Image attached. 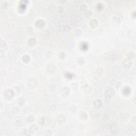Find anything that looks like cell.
I'll return each mask as SVG.
<instances>
[{
    "label": "cell",
    "mask_w": 136,
    "mask_h": 136,
    "mask_svg": "<svg viewBox=\"0 0 136 136\" xmlns=\"http://www.w3.org/2000/svg\"><path fill=\"white\" fill-rule=\"evenodd\" d=\"M115 91L113 88L110 87H106L105 88L104 92V97L105 99H106L108 101H110L112 99V98L113 97Z\"/></svg>",
    "instance_id": "obj_1"
},
{
    "label": "cell",
    "mask_w": 136,
    "mask_h": 136,
    "mask_svg": "<svg viewBox=\"0 0 136 136\" xmlns=\"http://www.w3.org/2000/svg\"><path fill=\"white\" fill-rule=\"evenodd\" d=\"M15 93L13 90L8 89L5 90L3 93V96L7 101H11L15 97Z\"/></svg>",
    "instance_id": "obj_2"
},
{
    "label": "cell",
    "mask_w": 136,
    "mask_h": 136,
    "mask_svg": "<svg viewBox=\"0 0 136 136\" xmlns=\"http://www.w3.org/2000/svg\"><path fill=\"white\" fill-rule=\"evenodd\" d=\"M50 123H51V120L46 116H43L39 119V124L40 125L43 126V127H47L49 125Z\"/></svg>",
    "instance_id": "obj_3"
},
{
    "label": "cell",
    "mask_w": 136,
    "mask_h": 136,
    "mask_svg": "<svg viewBox=\"0 0 136 136\" xmlns=\"http://www.w3.org/2000/svg\"><path fill=\"white\" fill-rule=\"evenodd\" d=\"M38 85V81L36 79H30L27 83V86L29 88H35Z\"/></svg>",
    "instance_id": "obj_4"
},
{
    "label": "cell",
    "mask_w": 136,
    "mask_h": 136,
    "mask_svg": "<svg viewBox=\"0 0 136 136\" xmlns=\"http://www.w3.org/2000/svg\"><path fill=\"white\" fill-rule=\"evenodd\" d=\"M123 17V15L120 12L117 13V14H115L114 16L113 17V21L116 23H121V21L122 20Z\"/></svg>",
    "instance_id": "obj_5"
},
{
    "label": "cell",
    "mask_w": 136,
    "mask_h": 136,
    "mask_svg": "<svg viewBox=\"0 0 136 136\" xmlns=\"http://www.w3.org/2000/svg\"><path fill=\"white\" fill-rule=\"evenodd\" d=\"M93 106L94 107L95 109L99 110L103 106V103H102L101 100H100L99 99H96L95 101H94V102Z\"/></svg>",
    "instance_id": "obj_6"
},
{
    "label": "cell",
    "mask_w": 136,
    "mask_h": 136,
    "mask_svg": "<svg viewBox=\"0 0 136 136\" xmlns=\"http://www.w3.org/2000/svg\"><path fill=\"white\" fill-rule=\"evenodd\" d=\"M66 120H67L66 117L63 114H60L57 117V121L58 123L61 124V125L64 124L66 122Z\"/></svg>",
    "instance_id": "obj_7"
},
{
    "label": "cell",
    "mask_w": 136,
    "mask_h": 136,
    "mask_svg": "<svg viewBox=\"0 0 136 136\" xmlns=\"http://www.w3.org/2000/svg\"><path fill=\"white\" fill-rule=\"evenodd\" d=\"M70 92V91L69 88L64 87L62 88L61 91V94L63 97H67L69 95Z\"/></svg>",
    "instance_id": "obj_8"
},
{
    "label": "cell",
    "mask_w": 136,
    "mask_h": 136,
    "mask_svg": "<svg viewBox=\"0 0 136 136\" xmlns=\"http://www.w3.org/2000/svg\"><path fill=\"white\" fill-rule=\"evenodd\" d=\"M132 64V62L131 59H127L124 61L123 63V67L125 69H129L131 67Z\"/></svg>",
    "instance_id": "obj_9"
},
{
    "label": "cell",
    "mask_w": 136,
    "mask_h": 136,
    "mask_svg": "<svg viewBox=\"0 0 136 136\" xmlns=\"http://www.w3.org/2000/svg\"><path fill=\"white\" fill-rule=\"evenodd\" d=\"M35 26L37 28H43L45 27V23L44 20L39 19L36 22Z\"/></svg>",
    "instance_id": "obj_10"
},
{
    "label": "cell",
    "mask_w": 136,
    "mask_h": 136,
    "mask_svg": "<svg viewBox=\"0 0 136 136\" xmlns=\"http://www.w3.org/2000/svg\"><path fill=\"white\" fill-rule=\"evenodd\" d=\"M89 25L90 26V27L92 28H96L98 26V22L97 20L92 19L89 21Z\"/></svg>",
    "instance_id": "obj_11"
},
{
    "label": "cell",
    "mask_w": 136,
    "mask_h": 136,
    "mask_svg": "<svg viewBox=\"0 0 136 136\" xmlns=\"http://www.w3.org/2000/svg\"><path fill=\"white\" fill-rule=\"evenodd\" d=\"M56 67L52 63H50L47 66V71L50 73H54L56 71Z\"/></svg>",
    "instance_id": "obj_12"
},
{
    "label": "cell",
    "mask_w": 136,
    "mask_h": 136,
    "mask_svg": "<svg viewBox=\"0 0 136 136\" xmlns=\"http://www.w3.org/2000/svg\"><path fill=\"white\" fill-rule=\"evenodd\" d=\"M82 88H83V91L87 94L91 93V91H92L91 87L88 85H87V84H85L83 86V87H82Z\"/></svg>",
    "instance_id": "obj_13"
},
{
    "label": "cell",
    "mask_w": 136,
    "mask_h": 136,
    "mask_svg": "<svg viewBox=\"0 0 136 136\" xmlns=\"http://www.w3.org/2000/svg\"><path fill=\"white\" fill-rule=\"evenodd\" d=\"M37 126L36 125H31L30 127H29V132L30 135H33L37 131Z\"/></svg>",
    "instance_id": "obj_14"
},
{
    "label": "cell",
    "mask_w": 136,
    "mask_h": 136,
    "mask_svg": "<svg viewBox=\"0 0 136 136\" xmlns=\"http://www.w3.org/2000/svg\"><path fill=\"white\" fill-rule=\"evenodd\" d=\"M8 49V46L7 44H6L2 40L1 41V52H4Z\"/></svg>",
    "instance_id": "obj_15"
},
{
    "label": "cell",
    "mask_w": 136,
    "mask_h": 136,
    "mask_svg": "<svg viewBox=\"0 0 136 136\" xmlns=\"http://www.w3.org/2000/svg\"><path fill=\"white\" fill-rule=\"evenodd\" d=\"M37 44V41L34 38H31L28 41V45L29 46H34L36 45Z\"/></svg>",
    "instance_id": "obj_16"
},
{
    "label": "cell",
    "mask_w": 136,
    "mask_h": 136,
    "mask_svg": "<svg viewBox=\"0 0 136 136\" xmlns=\"http://www.w3.org/2000/svg\"><path fill=\"white\" fill-rule=\"evenodd\" d=\"M131 93V89L129 87H125L123 90V93L125 95H129Z\"/></svg>",
    "instance_id": "obj_17"
},
{
    "label": "cell",
    "mask_w": 136,
    "mask_h": 136,
    "mask_svg": "<svg viewBox=\"0 0 136 136\" xmlns=\"http://www.w3.org/2000/svg\"><path fill=\"white\" fill-rule=\"evenodd\" d=\"M23 59V61L25 63H28L29 62L30 60V57H29V56L28 55H25L22 58Z\"/></svg>",
    "instance_id": "obj_18"
},
{
    "label": "cell",
    "mask_w": 136,
    "mask_h": 136,
    "mask_svg": "<svg viewBox=\"0 0 136 136\" xmlns=\"http://www.w3.org/2000/svg\"><path fill=\"white\" fill-rule=\"evenodd\" d=\"M80 117L82 120H86L87 119V114L85 112H81L80 113Z\"/></svg>",
    "instance_id": "obj_19"
},
{
    "label": "cell",
    "mask_w": 136,
    "mask_h": 136,
    "mask_svg": "<svg viewBox=\"0 0 136 136\" xmlns=\"http://www.w3.org/2000/svg\"><path fill=\"white\" fill-rule=\"evenodd\" d=\"M35 121V117H33V115H30L27 118V121L28 122H33V121Z\"/></svg>",
    "instance_id": "obj_20"
},
{
    "label": "cell",
    "mask_w": 136,
    "mask_h": 136,
    "mask_svg": "<svg viewBox=\"0 0 136 136\" xmlns=\"http://www.w3.org/2000/svg\"><path fill=\"white\" fill-rule=\"evenodd\" d=\"M25 99L23 98H21L20 99H19L18 102V105L20 106H23L24 104H25Z\"/></svg>",
    "instance_id": "obj_21"
},
{
    "label": "cell",
    "mask_w": 136,
    "mask_h": 136,
    "mask_svg": "<svg viewBox=\"0 0 136 136\" xmlns=\"http://www.w3.org/2000/svg\"><path fill=\"white\" fill-rule=\"evenodd\" d=\"M92 15V12L90 10H87L85 12V15L86 17L87 18H89L91 17Z\"/></svg>",
    "instance_id": "obj_22"
},
{
    "label": "cell",
    "mask_w": 136,
    "mask_h": 136,
    "mask_svg": "<svg viewBox=\"0 0 136 136\" xmlns=\"http://www.w3.org/2000/svg\"><path fill=\"white\" fill-rule=\"evenodd\" d=\"M103 4H102L101 3H98L97 4V5H96V9L97 10H102V9H103V5H102Z\"/></svg>",
    "instance_id": "obj_23"
},
{
    "label": "cell",
    "mask_w": 136,
    "mask_h": 136,
    "mask_svg": "<svg viewBox=\"0 0 136 136\" xmlns=\"http://www.w3.org/2000/svg\"><path fill=\"white\" fill-rule=\"evenodd\" d=\"M2 7L4 9H7L8 6H9V4H8L7 2H3L2 3Z\"/></svg>",
    "instance_id": "obj_24"
},
{
    "label": "cell",
    "mask_w": 136,
    "mask_h": 136,
    "mask_svg": "<svg viewBox=\"0 0 136 136\" xmlns=\"http://www.w3.org/2000/svg\"><path fill=\"white\" fill-rule=\"evenodd\" d=\"M87 7L85 4H83L81 5L80 7V10L82 11H84L85 12L86 11H87Z\"/></svg>",
    "instance_id": "obj_25"
},
{
    "label": "cell",
    "mask_w": 136,
    "mask_h": 136,
    "mask_svg": "<svg viewBox=\"0 0 136 136\" xmlns=\"http://www.w3.org/2000/svg\"><path fill=\"white\" fill-rule=\"evenodd\" d=\"M62 54H61V53H59V57H60V58H61V59H63V58L65 57V54L64 52H62Z\"/></svg>",
    "instance_id": "obj_26"
},
{
    "label": "cell",
    "mask_w": 136,
    "mask_h": 136,
    "mask_svg": "<svg viewBox=\"0 0 136 136\" xmlns=\"http://www.w3.org/2000/svg\"><path fill=\"white\" fill-rule=\"evenodd\" d=\"M88 44L87 43H85V44H84V45L83 46V47H82V48H83V49H86V48H88Z\"/></svg>",
    "instance_id": "obj_27"
}]
</instances>
